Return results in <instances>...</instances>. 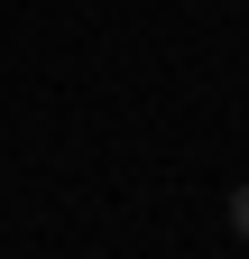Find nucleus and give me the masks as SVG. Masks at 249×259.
I'll return each instance as SVG.
<instances>
[{"label": "nucleus", "instance_id": "f257e3e1", "mask_svg": "<svg viewBox=\"0 0 249 259\" xmlns=\"http://www.w3.org/2000/svg\"><path fill=\"white\" fill-rule=\"evenodd\" d=\"M231 232H240V241H249V185H240V194H231Z\"/></svg>", "mask_w": 249, "mask_h": 259}]
</instances>
